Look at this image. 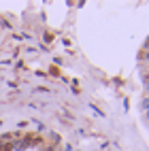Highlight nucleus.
Listing matches in <instances>:
<instances>
[{"label":"nucleus","mask_w":149,"mask_h":151,"mask_svg":"<svg viewBox=\"0 0 149 151\" xmlns=\"http://www.w3.org/2000/svg\"><path fill=\"white\" fill-rule=\"evenodd\" d=\"M143 111H149V98L143 100Z\"/></svg>","instance_id":"obj_1"},{"label":"nucleus","mask_w":149,"mask_h":151,"mask_svg":"<svg viewBox=\"0 0 149 151\" xmlns=\"http://www.w3.org/2000/svg\"><path fill=\"white\" fill-rule=\"evenodd\" d=\"M141 58H143V62H149V51H143Z\"/></svg>","instance_id":"obj_2"},{"label":"nucleus","mask_w":149,"mask_h":151,"mask_svg":"<svg viewBox=\"0 0 149 151\" xmlns=\"http://www.w3.org/2000/svg\"><path fill=\"white\" fill-rule=\"evenodd\" d=\"M145 85H147V94H149V79H147V81H145Z\"/></svg>","instance_id":"obj_3"},{"label":"nucleus","mask_w":149,"mask_h":151,"mask_svg":"<svg viewBox=\"0 0 149 151\" xmlns=\"http://www.w3.org/2000/svg\"><path fill=\"white\" fill-rule=\"evenodd\" d=\"M147 119H149V111H147Z\"/></svg>","instance_id":"obj_4"}]
</instances>
